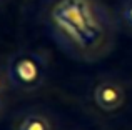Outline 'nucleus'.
<instances>
[{
  "instance_id": "1",
  "label": "nucleus",
  "mask_w": 132,
  "mask_h": 130,
  "mask_svg": "<svg viewBox=\"0 0 132 130\" xmlns=\"http://www.w3.org/2000/svg\"><path fill=\"white\" fill-rule=\"evenodd\" d=\"M52 18L84 52L99 50L105 40V30L89 0H60L52 10Z\"/></svg>"
},
{
  "instance_id": "2",
  "label": "nucleus",
  "mask_w": 132,
  "mask_h": 130,
  "mask_svg": "<svg viewBox=\"0 0 132 130\" xmlns=\"http://www.w3.org/2000/svg\"><path fill=\"white\" fill-rule=\"evenodd\" d=\"M7 73L15 87L23 88V90H32L44 82V57L35 52H19L9 60Z\"/></svg>"
},
{
  "instance_id": "3",
  "label": "nucleus",
  "mask_w": 132,
  "mask_h": 130,
  "mask_svg": "<svg viewBox=\"0 0 132 130\" xmlns=\"http://www.w3.org/2000/svg\"><path fill=\"white\" fill-rule=\"evenodd\" d=\"M94 100L99 105V108L105 112H112L122 107L124 100H126V94H124V88L116 82H102L94 90Z\"/></svg>"
},
{
  "instance_id": "4",
  "label": "nucleus",
  "mask_w": 132,
  "mask_h": 130,
  "mask_svg": "<svg viewBox=\"0 0 132 130\" xmlns=\"http://www.w3.org/2000/svg\"><path fill=\"white\" fill-rule=\"evenodd\" d=\"M20 130H50L47 118L40 117V115H30L20 125Z\"/></svg>"
},
{
  "instance_id": "5",
  "label": "nucleus",
  "mask_w": 132,
  "mask_h": 130,
  "mask_svg": "<svg viewBox=\"0 0 132 130\" xmlns=\"http://www.w3.org/2000/svg\"><path fill=\"white\" fill-rule=\"evenodd\" d=\"M122 18H124V22L132 29V0H126V3H124V7H122Z\"/></svg>"
},
{
  "instance_id": "6",
  "label": "nucleus",
  "mask_w": 132,
  "mask_h": 130,
  "mask_svg": "<svg viewBox=\"0 0 132 130\" xmlns=\"http://www.w3.org/2000/svg\"><path fill=\"white\" fill-rule=\"evenodd\" d=\"M2 90H3V78H2V75H0V94H2Z\"/></svg>"
}]
</instances>
